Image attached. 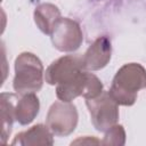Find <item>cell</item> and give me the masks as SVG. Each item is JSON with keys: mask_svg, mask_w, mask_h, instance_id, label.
I'll list each match as a JSON object with an SVG mask.
<instances>
[{"mask_svg": "<svg viewBox=\"0 0 146 146\" xmlns=\"http://www.w3.org/2000/svg\"><path fill=\"white\" fill-rule=\"evenodd\" d=\"M143 88H146V70L138 63H129L116 72L108 94L119 105L131 106Z\"/></svg>", "mask_w": 146, "mask_h": 146, "instance_id": "cell-1", "label": "cell"}, {"mask_svg": "<svg viewBox=\"0 0 146 146\" xmlns=\"http://www.w3.org/2000/svg\"><path fill=\"white\" fill-rule=\"evenodd\" d=\"M43 84V65L32 52H22L15 60L14 90L18 95L36 92Z\"/></svg>", "mask_w": 146, "mask_h": 146, "instance_id": "cell-2", "label": "cell"}, {"mask_svg": "<svg viewBox=\"0 0 146 146\" xmlns=\"http://www.w3.org/2000/svg\"><path fill=\"white\" fill-rule=\"evenodd\" d=\"M102 92V81L95 74L87 71H82L76 78L67 83L56 86V96L63 102H71L79 96H83L86 99L95 98Z\"/></svg>", "mask_w": 146, "mask_h": 146, "instance_id": "cell-3", "label": "cell"}, {"mask_svg": "<svg viewBox=\"0 0 146 146\" xmlns=\"http://www.w3.org/2000/svg\"><path fill=\"white\" fill-rule=\"evenodd\" d=\"M94 127L102 132L108 130L119 120V104L106 91L95 98L86 99Z\"/></svg>", "mask_w": 146, "mask_h": 146, "instance_id": "cell-4", "label": "cell"}, {"mask_svg": "<svg viewBox=\"0 0 146 146\" xmlns=\"http://www.w3.org/2000/svg\"><path fill=\"white\" fill-rule=\"evenodd\" d=\"M46 123L50 131L60 137L72 133L78 124V111L71 102H55L47 114Z\"/></svg>", "mask_w": 146, "mask_h": 146, "instance_id": "cell-5", "label": "cell"}, {"mask_svg": "<svg viewBox=\"0 0 146 146\" xmlns=\"http://www.w3.org/2000/svg\"><path fill=\"white\" fill-rule=\"evenodd\" d=\"M82 71H87L81 56L66 55L52 62L46 70V82L51 86L64 84L76 78Z\"/></svg>", "mask_w": 146, "mask_h": 146, "instance_id": "cell-6", "label": "cell"}, {"mask_svg": "<svg viewBox=\"0 0 146 146\" xmlns=\"http://www.w3.org/2000/svg\"><path fill=\"white\" fill-rule=\"evenodd\" d=\"M50 35L54 47L63 52L75 51L83 41V34L79 23L66 17L57 22Z\"/></svg>", "mask_w": 146, "mask_h": 146, "instance_id": "cell-7", "label": "cell"}, {"mask_svg": "<svg viewBox=\"0 0 146 146\" xmlns=\"http://www.w3.org/2000/svg\"><path fill=\"white\" fill-rule=\"evenodd\" d=\"M111 54V40L105 35L97 38L94 41V43L87 49L86 54L82 56L84 68L89 71L102 70L110 62Z\"/></svg>", "mask_w": 146, "mask_h": 146, "instance_id": "cell-8", "label": "cell"}, {"mask_svg": "<svg viewBox=\"0 0 146 146\" xmlns=\"http://www.w3.org/2000/svg\"><path fill=\"white\" fill-rule=\"evenodd\" d=\"M54 133L50 131L48 125L43 124H36L30 128L29 130H25L23 132H19L15 139L11 141L13 145H52Z\"/></svg>", "mask_w": 146, "mask_h": 146, "instance_id": "cell-9", "label": "cell"}, {"mask_svg": "<svg viewBox=\"0 0 146 146\" xmlns=\"http://www.w3.org/2000/svg\"><path fill=\"white\" fill-rule=\"evenodd\" d=\"M39 98L34 92L22 95V97L17 99L15 105V120L19 124L26 125L35 119L39 113Z\"/></svg>", "mask_w": 146, "mask_h": 146, "instance_id": "cell-10", "label": "cell"}, {"mask_svg": "<svg viewBox=\"0 0 146 146\" xmlns=\"http://www.w3.org/2000/svg\"><path fill=\"white\" fill-rule=\"evenodd\" d=\"M15 94L2 92L0 96V112H1V141L7 143V138L10 136L13 122L15 121V105L17 102Z\"/></svg>", "mask_w": 146, "mask_h": 146, "instance_id": "cell-11", "label": "cell"}, {"mask_svg": "<svg viewBox=\"0 0 146 146\" xmlns=\"http://www.w3.org/2000/svg\"><path fill=\"white\" fill-rule=\"evenodd\" d=\"M60 11L52 3H41L34 9V22L44 34H51L52 29L60 19Z\"/></svg>", "mask_w": 146, "mask_h": 146, "instance_id": "cell-12", "label": "cell"}, {"mask_svg": "<svg viewBox=\"0 0 146 146\" xmlns=\"http://www.w3.org/2000/svg\"><path fill=\"white\" fill-rule=\"evenodd\" d=\"M125 143V131L121 124H114L108 130L105 131L103 145H124Z\"/></svg>", "mask_w": 146, "mask_h": 146, "instance_id": "cell-13", "label": "cell"}, {"mask_svg": "<svg viewBox=\"0 0 146 146\" xmlns=\"http://www.w3.org/2000/svg\"><path fill=\"white\" fill-rule=\"evenodd\" d=\"M73 144H91V145H94V144H102V141H99L98 139H96L95 137H84L83 139L82 138H79V139H76V140H74V141H72V145Z\"/></svg>", "mask_w": 146, "mask_h": 146, "instance_id": "cell-14", "label": "cell"}]
</instances>
